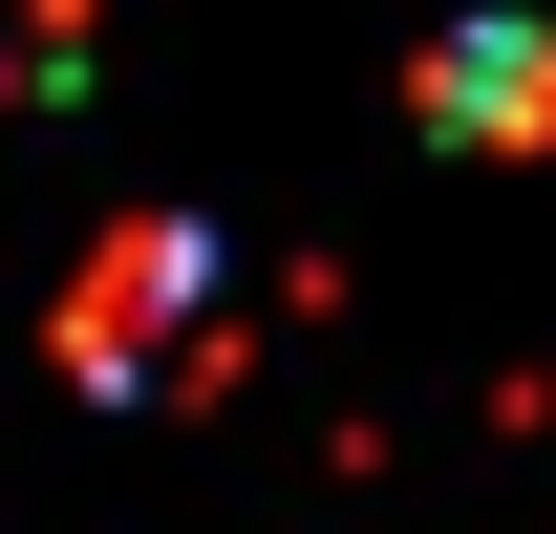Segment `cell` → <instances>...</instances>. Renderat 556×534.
Wrapping results in <instances>:
<instances>
[{
    "instance_id": "cell-3",
    "label": "cell",
    "mask_w": 556,
    "mask_h": 534,
    "mask_svg": "<svg viewBox=\"0 0 556 534\" xmlns=\"http://www.w3.org/2000/svg\"><path fill=\"white\" fill-rule=\"evenodd\" d=\"M86 22H108V0H0V86H22V107L86 86Z\"/></svg>"
},
{
    "instance_id": "cell-1",
    "label": "cell",
    "mask_w": 556,
    "mask_h": 534,
    "mask_svg": "<svg viewBox=\"0 0 556 534\" xmlns=\"http://www.w3.org/2000/svg\"><path fill=\"white\" fill-rule=\"evenodd\" d=\"M193 300H214V236L193 214H129V236L86 257V300H65V364L86 385H150V364L193 342Z\"/></svg>"
},
{
    "instance_id": "cell-2",
    "label": "cell",
    "mask_w": 556,
    "mask_h": 534,
    "mask_svg": "<svg viewBox=\"0 0 556 534\" xmlns=\"http://www.w3.org/2000/svg\"><path fill=\"white\" fill-rule=\"evenodd\" d=\"M428 129H556V43L535 22H450L428 43Z\"/></svg>"
}]
</instances>
